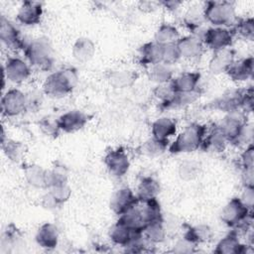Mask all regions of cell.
Returning <instances> with one entry per match:
<instances>
[{"mask_svg":"<svg viewBox=\"0 0 254 254\" xmlns=\"http://www.w3.org/2000/svg\"><path fill=\"white\" fill-rule=\"evenodd\" d=\"M220 219L228 227L240 228L252 220V210L242 202L240 197H233L222 207Z\"/></svg>","mask_w":254,"mask_h":254,"instance_id":"obj_5","label":"cell"},{"mask_svg":"<svg viewBox=\"0 0 254 254\" xmlns=\"http://www.w3.org/2000/svg\"><path fill=\"white\" fill-rule=\"evenodd\" d=\"M40 128L43 131L44 134L47 136H57L59 132L61 131L58 125V118L57 119H51L50 117L44 118L40 122Z\"/></svg>","mask_w":254,"mask_h":254,"instance_id":"obj_45","label":"cell"},{"mask_svg":"<svg viewBox=\"0 0 254 254\" xmlns=\"http://www.w3.org/2000/svg\"><path fill=\"white\" fill-rule=\"evenodd\" d=\"M24 55L29 64L41 70H50L54 65V51L46 37H38L25 43Z\"/></svg>","mask_w":254,"mask_h":254,"instance_id":"obj_3","label":"cell"},{"mask_svg":"<svg viewBox=\"0 0 254 254\" xmlns=\"http://www.w3.org/2000/svg\"><path fill=\"white\" fill-rule=\"evenodd\" d=\"M234 61L235 52L232 49L227 48L215 51L208 62V71L214 75L225 73Z\"/></svg>","mask_w":254,"mask_h":254,"instance_id":"obj_17","label":"cell"},{"mask_svg":"<svg viewBox=\"0 0 254 254\" xmlns=\"http://www.w3.org/2000/svg\"><path fill=\"white\" fill-rule=\"evenodd\" d=\"M139 202V198L130 188L123 187L116 190L110 197L109 206L118 216L133 208Z\"/></svg>","mask_w":254,"mask_h":254,"instance_id":"obj_12","label":"cell"},{"mask_svg":"<svg viewBox=\"0 0 254 254\" xmlns=\"http://www.w3.org/2000/svg\"><path fill=\"white\" fill-rule=\"evenodd\" d=\"M143 237L146 239V241L151 245H156L163 243L166 238L168 231L164 225L163 219L153 221L146 225L143 232Z\"/></svg>","mask_w":254,"mask_h":254,"instance_id":"obj_33","label":"cell"},{"mask_svg":"<svg viewBox=\"0 0 254 254\" xmlns=\"http://www.w3.org/2000/svg\"><path fill=\"white\" fill-rule=\"evenodd\" d=\"M68 182L67 171L64 165H55L52 169L47 170L46 185L47 190L52 187L66 185Z\"/></svg>","mask_w":254,"mask_h":254,"instance_id":"obj_38","label":"cell"},{"mask_svg":"<svg viewBox=\"0 0 254 254\" xmlns=\"http://www.w3.org/2000/svg\"><path fill=\"white\" fill-rule=\"evenodd\" d=\"M184 23L190 31L191 35H194L201 40L202 33L205 30L202 29V26L204 23H206L203 16V6L199 7L194 5L190 7L184 16Z\"/></svg>","mask_w":254,"mask_h":254,"instance_id":"obj_21","label":"cell"},{"mask_svg":"<svg viewBox=\"0 0 254 254\" xmlns=\"http://www.w3.org/2000/svg\"><path fill=\"white\" fill-rule=\"evenodd\" d=\"M182 4H183L182 1H176V0L161 1L160 2V6H163L168 11H176Z\"/></svg>","mask_w":254,"mask_h":254,"instance_id":"obj_49","label":"cell"},{"mask_svg":"<svg viewBox=\"0 0 254 254\" xmlns=\"http://www.w3.org/2000/svg\"><path fill=\"white\" fill-rule=\"evenodd\" d=\"M163 45L154 41L145 43L139 50V63L145 66H151L162 63Z\"/></svg>","mask_w":254,"mask_h":254,"instance_id":"obj_24","label":"cell"},{"mask_svg":"<svg viewBox=\"0 0 254 254\" xmlns=\"http://www.w3.org/2000/svg\"><path fill=\"white\" fill-rule=\"evenodd\" d=\"M36 242L44 249H55L59 244L60 232L58 227L51 222L43 223L35 235Z\"/></svg>","mask_w":254,"mask_h":254,"instance_id":"obj_19","label":"cell"},{"mask_svg":"<svg viewBox=\"0 0 254 254\" xmlns=\"http://www.w3.org/2000/svg\"><path fill=\"white\" fill-rule=\"evenodd\" d=\"M148 76L149 79L157 83V85L167 84L170 83L174 78V71L172 65L160 63L149 66Z\"/></svg>","mask_w":254,"mask_h":254,"instance_id":"obj_34","label":"cell"},{"mask_svg":"<svg viewBox=\"0 0 254 254\" xmlns=\"http://www.w3.org/2000/svg\"><path fill=\"white\" fill-rule=\"evenodd\" d=\"M1 148L4 155L13 162L22 160L26 152V147L22 142L8 138L1 140Z\"/></svg>","mask_w":254,"mask_h":254,"instance_id":"obj_37","label":"cell"},{"mask_svg":"<svg viewBox=\"0 0 254 254\" xmlns=\"http://www.w3.org/2000/svg\"><path fill=\"white\" fill-rule=\"evenodd\" d=\"M160 191L161 186L156 179L153 177H143L137 186L136 195L139 200H148L157 198Z\"/></svg>","mask_w":254,"mask_h":254,"instance_id":"obj_31","label":"cell"},{"mask_svg":"<svg viewBox=\"0 0 254 254\" xmlns=\"http://www.w3.org/2000/svg\"><path fill=\"white\" fill-rule=\"evenodd\" d=\"M21 240V234L20 231L13 225L10 224L7 226V229L4 230L2 234V239H1V246L2 248L5 247H13L17 246Z\"/></svg>","mask_w":254,"mask_h":254,"instance_id":"obj_42","label":"cell"},{"mask_svg":"<svg viewBox=\"0 0 254 254\" xmlns=\"http://www.w3.org/2000/svg\"><path fill=\"white\" fill-rule=\"evenodd\" d=\"M118 221L123 223L125 226H127L129 229L136 233H142L147 225V222L138 204L135 205L133 208L129 209L128 211H126L125 213L119 215Z\"/></svg>","mask_w":254,"mask_h":254,"instance_id":"obj_30","label":"cell"},{"mask_svg":"<svg viewBox=\"0 0 254 254\" xmlns=\"http://www.w3.org/2000/svg\"><path fill=\"white\" fill-rule=\"evenodd\" d=\"M198 167L193 161H185L179 167V175L185 181L192 180L198 175Z\"/></svg>","mask_w":254,"mask_h":254,"instance_id":"obj_43","label":"cell"},{"mask_svg":"<svg viewBox=\"0 0 254 254\" xmlns=\"http://www.w3.org/2000/svg\"><path fill=\"white\" fill-rule=\"evenodd\" d=\"M207 128L200 123H190L184 128L176 137L174 142L169 146L171 154H187L201 148L203 139L206 135Z\"/></svg>","mask_w":254,"mask_h":254,"instance_id":"obj_2","label":"cell"},{"mask_svg":"<svg viewBox=\"0 0 254 254\" xmlns=\"http://www.w3.org/2000/svg\"><path fill=\"white\" fill-rule=\"evenodd\" d=\"M78 81L77 71L73 67H64L51 72L43 82V92L51 97L68 95Z\"/></svg>","mask_w":254,"mask_h":254,"instance_id":"obj_1","label":"cell"},{"mask_svg":"<svg viewBox=\"0 0 254 254\" xmlns=\"http://www.w3.org/2000/svg\"><path fill=\"white\" fill-rule=\"evenodd\" d=\"M227 144H228V141L225 135L223 134L218 124H216L211 128L209 132H206L201 148L204 150L219 153L225 150Z\"/></svg>","mask_w":254,"mask_h":254,"instance_id":"obj_28","label":"cell"},{"mask_svg":"<svg viewBox=\"0 0 254 254\" xmlns=\"http://www.w3.org/2000/svg\"><path fill=\"white\" fill-rule=\"evenodd\" d=\"M103 162L108 173L115 178L124 177L130 169L129 156L123 148H116L107 152Z\"/></svg>","mask_w":254,"mask_h":254,"instance_id":"obj_10","label":"cell"},{"mask_svg":"<svg viewBox=\"0 0 254 254\" xmlns=\"http://www.w3.org/2000/svg\"><path fill=\"white\" fill-rule=\"evenodd\" d=\"M254 60L253 57H248L240 60H235L225 72L227 76L235 82L246 81L253 76Z\"/></svg>","mask_w":254,"mask_h":254,"instance_id":"obj_18","label":"cell"},{"mask_svg":"<svg viewBox=\"0 0 254 254\" xmlns=\"http://www.w3.org/2000/svg\"><path fill=\"white\" fill-rule=\"evenodd\" d=\"M176 45L178 47L181 58L189 61L199 59L204 51V45L202 41L198 37L191 34L181 37Z\"/></svg>","mask_w":254,"mask_h":254,"instance_id":"obj_14","label":"cell"},{"mask_svg":"<svg viewBox=\"0 0 254 254\" xmlns=\"http://www.w3.org/2000/svg\"><path fill=\"white\" fill-rule=\"evenodd\" d=\"M168 143L169 142L161 141L154 137H151L150 139H148L147 141H145L143 143V145L141 147L142 154L147 157H150V158L159 157L162 154H164L165 151H167Z\"/></svg>","mask_w":254,"mask_h":254,"instance_id":"obj_40","label":"cell"},{"mask_svg":"<svg viewBox=\"0 0 254 254\" xmlns=\"http://www.w3.org/2000/svg\"><path fill=\"white\" fill-rule=\"evenodd\" d=\"M142 233H136L125 226L118 220L109 229L110 240L118 246L127 247L133 240H135Z\"/></svg>","mask_w":254,"mask_h":254,"instance_id":"obj_27","label":"cell"},{"mask_svg":"<svg viewBox=\"0 0 254 254\" xmlns=\"http://www.w3.org/2000/svg\"><path fill=\"white\" fill-rule=\"evenodd\" d=\"M200 90L198 88L192 91L187 92H175L173 96L166 102L161 103L162 108L164 109H178L184 108L191 105L200 97Z\"/></svg>","mask_w":254,"mask_h":254,"instance_id":"obj_26","label":"cell"},{"mask_svg":"<svg viewBox=\"0 0 254 254\" xmlns=\"http://www.w3.org/2000/svg\"><path fill=\"white\" fill-rule=\"evenodd\" d=\"M48 192L51 194V196L54 198L59 206L65 203L71 195V190L67 184L49 188Z\"/></svg>","mask_w":254,"mask_h":254,"instance_id":"obj_41","label":"cell"},{"mask_svg":"<svg viewBox=\"0 0 254 254\" xmlns=\"http://www.w3.org/2000/svg\"><path fill=\"white\" fill-rule=\"evenodd\" d=\"M0 40L9 49H23L25 46L19 29L3 15L0 18Z\"/></svg>","mask_w":254,"mask_h":254,"instance_id":"obj_16","label":"cell"},{"mask_svg":"<svg viewBox=\"0 0 254 254\" xmlns=\"http://www.w3.org/2000/svg\"><path fill=\"white\" fill-rule=\"evenodd\" d=\"M234 35H238L240 38L253 41L254 40V20L252 17L237 19L232 29Z\"/></svg>","mask_w":254,"mask_h":254,"instance_id":"obj_39","label":"cell"},{"mask_svg":"<svg viewBox=\"0 0 254 254\" xmlns=\"http://www.w3.org/2000/svg\"><path fill=\"white\" fill-rule=\"evenodd\" d=\"M42 205H43V207H45L47 209H56V208L60 207L48 191L42 197Z\"/></svg>","mask_w":254,"mask_h":254,"instance_id":"obj_48","label":"cell"},{"mask_svg":"<svg viewBox=\"0 0 254 254\" xmlns=\"http://www.w3.org/2000/svg\"><path fill=\"white\" fill-rule=\"evenodd\" d=\"M180 59H181V56L176 44L163 45V53H162L163 64L172 65L176 64Z\"/></svg>","mask_w":254,"mask_h":254,"instance_id":"obj_44","label":"cell"},{"mask_svg":"<svg viewBox=\"0 0 254 254\" xmlns=\"http://www.w3.org/2000/svg\"><path fill=\"white\" fill-rule=\"evenodd\" d=\"M3 76L10 82L19 84L26 81L31 73V66L30 64L18 57H9L3 67Z\"/></svg>","mask_w":254,"mask_h":254,"instance_id":"obj_9","label":"cell"},{"mask_svg":"<svg viewBox=\"0 0 254 254\" xmlns=\"http://www.w3.org/2000/svg\"><path fill=\"white\" fill-rule=\"evenodd\" d=\"M201 74L198 71H185L175 76L170 82L174 92L192 91L197 87Z\"/></svg>","mask_w":254,"mask_h":254,"instance_id":"obj_23","label":"cell"},{"mask_svg":"<svg viewBox=\"0 0 254 254\" xmlns=\"http://www.w3.org/2000/svg\"><path fill=\"white\" fill-rule=\"evenodd\" d=\"M246 251L247 247L240 241L236 230H232L222 237L213 250L217 254H243Z\"/></svg>","mask_w":254,"mask_h":254,"instance_id":"obj_20","label":"cell"},{"mask_svg":"<svg viewBox=\"0 0 254 254\" xmlns=\"http://www.w3.org/2000/svg\"><path fill=\"white\" fill-rule=\"evenodd\" d=\"M180 38V32L175 25H172L170 23H163L158 27L155 32L154 42L160 45L176 44Z\"/></svg>","mask_w":254,"mask_h":254,"instance_id":"obj_36","label":"cell"},{"mask_svg":"<svg viewBox=\"0 0 254 254\" xmlns=\"http://www.w3.org/2000/svg\"><path fill=\"white\" fill-rule=\"evenodd\" d=\"M28 109L27 95L18 88L7 90L1 98V111L4 116L16 117Z\"/></svg>","mask_w":254,"mask_h":254,"instance_id":"obj_8","label":"cell"},{"mask_svg":"<svg viewBox=\"0 0 254 254\" xmlns=\"http://www.w3.org/2000/svg\"><path fill=\"white\" fill-rule=\"evenodd\" d=\"M245 90L246 89L227 90L211 101L209 105L212 109L224 112L225 114L242 110Z\"/></svg>","mask_w":254,"mask_h":254,"instance_id":"obj_11","label":"cell"},{"mask_svg":"<svg viewBox=\"0 0 254 254\" xmlns=\"http://www.w3.org/2000/svg\"><path fill=\"white\" fill-rule=\"evenodd\" d=\"M177 127V122L173 118L167 116L160 117L151 125L152 137L161 141L169 142V139L176 135Z\"/></svg>","mask_w":254,"mask_h":254,"instance_id":"obj_22","label":"cell"},{"mask_svg":"<svg viewBox=\"0 0 254 254\" xmlns=\"http://www.w3.org/2000/svg\"><path fill=\"white\" fill-rule=\"evenodd\" d=\"M95 44L87 37H80L75 40L71 48V55L78 63L90 61L95 54Z\"/></svg>","mask_w":254,"mask_h":254,"instance_id":"obj_25","label":"cell"},{"mask_svg":"<svg viewBox=\"0 0 254 254\" xmlns=\"http://www.w3.org/2000/svg\"><path fill=\"white\" fill-rule=\"evenodd\" d=\"M247 114L242 110L226 113L218 124L229 144L237 146L241 133L247 124Z\"/></svg>","mask_w":254,"mask_h":254,"instance_id":"obj_6","label":"cell"},{"mask_svg":"<svg viewBox=\"0 0 254 254\" xmlns=\"http://www.w3.org/2000/svg\"><path fill=\"white\" fill-rule=\"evenodd\" d=\"M138 78V73L133 69L120 68L110 71L108 81L111 86L117 89H124L132 86Z\"/></svg>","mask_w":254,"mask_h":254,"instance_id":"obj_29","label":"cell"},{"mask_svg":"<svg viewBox=\"0 0 254 254\" xmlns=\"http://www.w3.org/2000/svg\"><path fill=\"white\" fill-rule=\"evenodd\" d=\"M205 22L212 27H229L235 24V5L230 1H207L203 5Z\"/></svg>","mask_w":254,"mask_h":254,"instance_id":"obj_4","label":"cell"},{"mask_svg":"<svg viewBox=\"0 0 254 254\" xmlns=\"http://www.w3.org/2000/svg\"><path fill=\"white\" fill-rule=\"evenodd\" d=\"M88 122V116L80 110L72 109L58 117V125L64 133H74L81 130Z\"/></svg>","mask_w":254,"mask_h":254,"instance_id":"obj_15","label":"cell"},{"mask_svg":"<svg viewBox=\"0 0 254 254\" xmlns=\"http://www.w3.org/2000/svg\"><path fill=\"white\" fill-rule=\"evenodd\" d=\"M234 33L225 27H209L204 30L201 41L204 47L209 48L213 52L230 48L233 43Z\"/></svg>","mask_w":254,"mask_h":254,"instance_id":"obj_7","label":"cell"},{"mask_svg":"<svg viewBox=\"0 0 254 254\" xmlns=\"http://www.w3.org/2000/svg\"><path fill=\"white\" fill-rule=\"evenodd\" d=\"M160 6V2H140L139 8L145 12H153Z\"/></svg>","mask_w":254,"mask_h":254,"instance_id":"obj_50","label":"cell"},{"mask_svg":"<svg viewBox=\"0 0 254 254\" xmlns=\"http://www.w3.org/2000/svg\"><path fill=\"white\" fill-rule=\"evenodd\" d=\"M44 14L43 4L38 1H24L19 7L16 19L24 26H35L41 23Z\"/></svg>","mask_w":254,"mask_h":254,"instance_id":"obj_13","label":"cell"},{"mask_svg":"<svg viewBox=\"0 0 254 254\" xmlns=\"http://www.w3.org/2000/svg\"><path fill=\"white\" fill-rule=\"evenodd\" d=\"M183 236L188 238L195 245H198L210 241L213 236V233L212 229L208 225L200 223L194 226H188Z\"/></svg>","mask_w":254,"mask_h":254,"instance_id":"obj_35","label":"cell"},{"mask_svg":"<svg viewBox=\"0 0 254 254\" xmlns=\"http://www.w3.org/2000/svg\"><path fill=\"white\" fill-rule=\"evenodd\" d=\"M47 170L37 164H29L24 168V177L27 183L35 189H47Z\"/></svg>","mask_w":254,"mask_h":254,"instance_id":"obj_32","label":"cell"},{"mask_svg":"<svg viewBox=\"0 0 254 254\" xmlns=\"http://www.w3.org/2000/svg\"><path fill=\"white\" fill-rule=\"evenodd\" d=\"M240 199L249 209L252 210L254 204V187H243V191L240 196Z\"/></svg>","mask_w":254,"mask_h":254,"instance_id":"obj_47","label":"cell"},{"mask_svg":"<svg viewBox=\"0 0 254 254\" xmlns=\"http://www.w3.org/2000/svg\"><path fill=\"white\" fill-rule=\"evenodd\" d=\"M195 245L191 241H190L185 236L181 237V239L177 240V242L174 244L173 252L175 253H191L195 251Z\"/></svg>","mask_w":254,"mask_h":254,"instance_id":"obj_46","label":"cell"}]
</instances>
